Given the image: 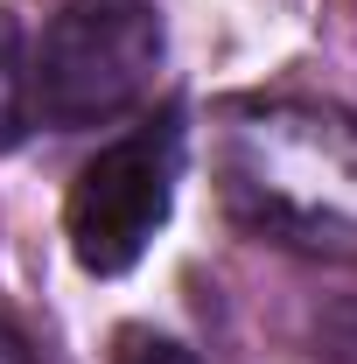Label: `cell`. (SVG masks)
Returning <instances> with one entry per match:
<instances>
[{"instance_id":"cell-1","label":"cell","mask_w":357,"mask_h":364,"mask_svg":"<svg viewBox=\"0 0 357 364\" xmlns=\"http://www.w3.org/2000/svg\"><path fill=\"white\" fill-rule=\"evenodd\" d=\"M154 63H161V14L147 0H70L28 63V105L63 134L105 127L127 105H140Z\"/></svg>"},{"instance_id":"cell-2","label":"cell","mask_w":357,"mask_h":364,"mask_svg":"<svg viewBox=\"0 0 357 364\" xmlns=\"http://www.w3.org/2000/svg\"><path fill=\"white\" fill-rule=\"evenodd\" d=\"M182 176V119L161 112L134 134H119L112 147H98L63 203V231L85 273H127L147 252V238L169 225Z\"/></svg>"},{"instance_id":"cell-3","label":"cell","mask_w":357,"mask_h":364,"mask_svg":"<svg viewBox=\"0 0 357 364\" xmlns=\"http://www.w3.org/2000/svg\"><path fill=\"white\" fill-rule=\"evenodd\" d=\"M28 56H21V21L0 7V154L7 147H21L28 134Z\"/></svg>"},{"instance_id":"cell-4","label":"cell","mask_w":357,"mask_h":364,"mask_svg":"<svg viewBox=\"0 0 357 364\" xmlns=\"http://www.w3.org/2000/svg\"><path fill=\"white\" fill-rule=\"evenodd\" d=\"M112 364H196L176 336H154V329H127L119 336V358Z\"/></svg>"},{"instance_id":"cell-5","label":"cell","mask_w":357,"mask_h":364,"mask_svg":"<svg viewBox=\"0 0 357 364\" xmlns=\"http://www.w3.org/2000/svg\"><path fill=\"white\" fill-rule=\"evenodd\" d=\"M0 364H36V350H28V336L14 329V322L0 316Z\"/></svg>"}]
</instances>
